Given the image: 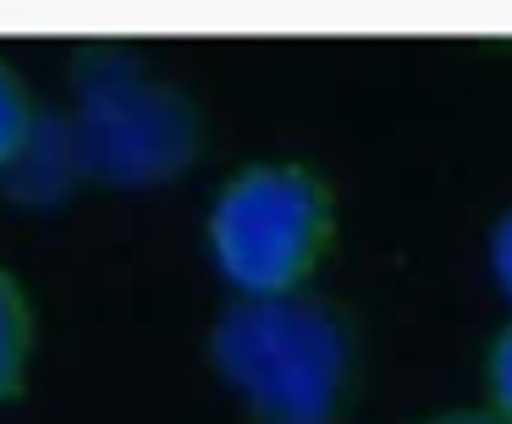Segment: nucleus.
I'll use <instances>...</instances> for the list:
<instances>
[{
    "mask_svg": "<svg viewBox=\"0 0 512 424\" xmlns=\"http://www.w3.org/2000/svg\"><path fill=\"white\" fill-rule=\"evenodd\" d=\"M490 391H496L501 402V419H512V331L496 342V353H490Z\"/></svg>",
    "mask_w": 512,
    "mask_h": 424,
    "instance_id": "obj_7",
    "label": "nucleus"
},
{
    "mask_svg": "<svg viewBox=\"0 0 512 424\" xmlns=\"http://www.w3.org/2000/svg\"><path fill=\"white\" fill-rule=\"evenodd\" d=\"M210 358L265 424H325L342 402V325L298 292L237 298L215 320Z\"/></svg>",
    "mask_w": 512,
    "mask_h": 424,
    "instance_id": "obj_1",
    "label": "nucleus"
},
{
    "mask_svg": "<svg viewBox=\"0 0 512 424\" xmlns=\"http://www.w3.org/2000/svg\"><path fill=\"white\" fill-rule=\"evenodd\" d=\"M83 177H89V160H83L72 111H34L17 155L0 166V193L28 210H56L78 193Z\"/></svg>",
    "mask_w": 512,
    "mask_h": 424,
    "instance_id": "obj_4",
    "label": "nucleus"
},
{
    "mask_svg": "<svg viewBox=\"0 0 512 424\" xmlns=\"http://www.w3.org/2000/svg\"><path fill=\"white\" fill-rule=\"evenodd\" d=\"M28 122H34V105H28L23 78H17L6 61H0V166L17 155V144H23Z\"/></svg>",
    "mask_w": 512,
    "mask_h": 424,
    "instance_id": "obj_6",
    "label": "nucleus"
},
{
    "mask_svg": "<svg viewBox=\"0 0 512 424\" xmlns=\"http://www.w3.org/2000/svg\"><path fill=\"white\" fill-rule=\"evenodd\" d=\"M435 424H512V419H479V413H468V419H435Z\"/></svg>",
    "mask_w": 512,
    "mask_h": 424,
    "instance_id": "obj_9",
    "label": "nucleus"
},
{
    "mask_svg": "<svg viewBox=\"0 0 512 424\" xmlns=\"http://www.w3.org/2000/svg\"><path fill=\"white\" fill-rule=\"evenodd\" d=\"M28 347H34V314L12 270H0V397H17L28 375Z\"/></svg>",
    "mask_w": 512,
    "mask_h": 424,
    "instance_id": "obj_5",
    "label": "nucleus"
},
{
    "mask_svg": "<svg viewBox=\"0 0 512 424\" xmlns=\"http://www.w3.org/2000/svg\"><path fill=\"white\" fill-rule=\"evenodd\" d=\"M72 127L89 177L111 188L171 182L199 149L193 105L122 50H83L72 67Z\"/></svg>",
    "mask_w": 512,
    "mask_h": 424,
    "instance_id": "obj_2",
    "label": "nucleus"
},
{
    "mask_svg": "<svg viewBox=\"0 0 512 424\" xmlns=\"http://www.w3.org/2000/svg\"><path fill=\"white\" fill-rule=\"evenodd\" d=\"M325 243V193L298 166H248L210 204V259L243 298L298 287Z\"/></svg>",
    "mask_w": 512,
    "mask_h": 424,
    "instance_id": "obj_3",
    "label": "nucleus"
},
{
    "mask_svg": "<svg viewBox=\"0 0 512 424\" xmlns=\"http://www.w3.org/2000/svg\"><path fill=\"white\" fill-rule=\"evenodd\" d=\"M490 270H496V287L512 298V215L496 226V237H490Z\"/></svg>",
    "mask_w": 512,
    "mask_h": 424,
    "instance_id": "obj_8",
    "label": "nucleus"
}]
</instances>
